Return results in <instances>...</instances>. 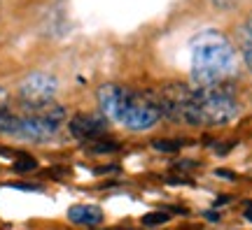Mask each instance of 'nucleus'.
<instances>
[{"mask_svg":"<svg viewBox=\"0 0 252 230\" xmlns=\"http://www.w3.org/2000/svg\"><path fill=\"white\" fill-rule=\"evenodd\" d=\"M238 70L231 40L220 30H201L191 40V81L194 86H224Z\"/></svg>","mask_w":252,"mask_h":230,"instance_id":"f257e3e1","label":"nucleus"},{"mask_svg":"<svg viewBox=\"0 0 252 230\" xmlns=\"http://www.w3.org/2000/svg\"><path fill=\"white\" fill-rule=\"evenodd\" d=\"M98 105L108 121H115V124L124 126L133 133L150 130L161 119V109L157 105L154 96L138 93V91L117 86V84H103L100 86Z\"/></svg>","mask_w":252,"mask_h":230,"instance_id":"f03ea898","label":"nucleus"},{"mask_svg":"<svg viewBox=\"0 0 252 230\" xmlns=\"http://www.w3.org/2000/svg\"><path fill=\"white\" fill-rule=\"evenodd\" d=\"M63 107L47 105L40 109H31V114L17 116L0 109V135H7L24 142H47L52 140L63 121Z\"/></svg>","mask_w":252,"mask_h":230,"instance_id":"7ed1b4c3","label":"nucleus"},{"mask_svg":"<svg viewBox=\"0 0 252 230\" xmlns=\"http://www.w3.org/2000/svg\"><path fill=\"white\" fill-rule=\"evenodd\" d=\"M59 93V79L47 72H33L19 84V98L28 109H40L54 102Z\"/></svg>","mask_w":252,"mask_h":230,"instance_id":"20e7f679","label":"nucleus"},{"mask_svg":"<svg viewBox=\"0 0 252 230\" xmlns=\"http://www.w3.org/2000/svg\"><path fill=\"white\" fill-rule=\"evenodd\" d=\"M105 128H108V119L105 116L77 114V116H72V121H70V133L77 140H87V142L96 140V137H103Z\"/></svg>","mask_w":252,"mask_h":230,"instance_id":"39448f33","label":"nucleus"},{"mask_svg":"<svg viewBox=\"0 0 252 230\" xmlns=\"http://www.w3.org/2000/svg\"><path fill=\"white\" fill-rule=\"evenodd\" d=\"M68 219H70L75 226H98L103 223V209L96 207V204H72L68 209Z\"/></svg>","mask_w":252,"mask_h":230,"instance_id":"423d86ee","label":"nucleus"},{"mask_svg":"<svg viewBox=\"0 0 252 230\" xmlns=\"http://www.w3.org/2000/svg\"><path fill=\"white\" fill-rule=\"evenodd\" d=\"M89 151L94 153H112V151H119L117 142H105L103 137H96V140H89Z\"/></svg>","mask_w":252,"mask_h":230,"instance_id":"0eeeda50","label":"nucleus"},{"mask_svg":"<svg viewBox=\"0 0 252 230\" xmlns=\"http://www.w3.org/2000/svg\"><path fill=\"white\" fill-rule=\"evenodd\" d=\"M182 144L185 142H180V140H154L152 142V147L157 151H180Z\"/></svg>","mask_w":252,"mask_h":230,"instance_id":"6e6552de","label":"nucleus"},{"mask_svg":"<svg viewBox=\"0 0 252 230\" xmlns=\"http://www.w3.org/2000/svg\"><path fill=\"white\" fill-rule=\"evenodd\" d=\"M241 53H243L245 65L252 70V33H250V30H248V35H245L243 42H241Z\"/></svg>","mask_w":252,"mask_h":230,"instance_id":"1a4fd4ad","label":"nucleus"},{"mask_svg":"<svg viewBox=\"0 0 252 230\" xmlns=\"http://www.w3.org/2000/svg\"><path fill=\"white\" fill-rule=\"evenodd\" d=\"M168 219H171V214H166V212H150L143 219V223L145 226H161V223H166Z\"/></svg>","mask_w":252,"mask_h":230,"instance_id":"9d476101","label":"nucleus"},{"mask_svg":"<svg viewBox=\"0 0 252 230\" xmlns=\"http://www.w3.org/2000/svg\"><path fill=\"white\" fill-rule=\"evenodd\" d=\"M217 12H229V9H234L238 5V0H208Z\"/></svg>","mask_w":252,"mask_h":230,"instance_id":"9b49d317","label":"nucleus"},{"mask_svg":"<svg viewBox=\"0 0 252 230\" xmlns=\"http://www.w3.org/2000/svg\"><path fill=\"white\" fill-rule=\"evenodd\" d=\"M35 165H37V163H35V160H31V158H28V160H19V163H14V168H17L19 172H21V170H33Z\"/></svg>","mask_w":252,"mask_h":230,"instance_id":"f8f14e48","label":"nucleus"},{"mask_svg":"<svg viewBox=\"0 0 252 230\" xmlns=\"http://www.w3.org/2000/svg\"><path fill=\"white\" fill-rule=\"evenodd\" d=\"M2 105H5V93L0 91V109H2Z\"/></svg>","mask_w":252,"mask_h":230,"instance_id":"ddd939ff","label":"nucleus"},{"mask_svg":"<svg viewBox=\"0 0 252 230\" xmlns=\"http://www.w3.org/2000/svg\"><path fill=\"white\" fill-rule=\"evenodd\" d=\"M245 216H248V219H250V221H252V204H250V207H248V212H245Z\"/></svg>","mask_w":252,"mask_h":230,"instance_id":"4468645a","label":"nucleus"},{"mask_svg":"<svg viewBox=\"0 0 252 230\" xmlns=\"http://www.w3.org/2000/svg\"><path fill=\"white\" fill-rule=\"evenodd\" d=\"M248 30H250V33H252V17H250V24H248Z\"/></svg>","mask_w":252,"mask_h":230,"instance_id":"2eb2a0df","label":"nucleus"}]
</instances>
